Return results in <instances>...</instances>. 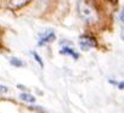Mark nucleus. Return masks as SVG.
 <instances>
[{"label": "nucleus", "mask_w": 124, "mask_h": 113, "mask_svg": "<svg viewBox=\"0 0 124 113\" xmlns=\"http://www.w3.org/2000/svg\"><path fill=\"white\" fill-rule=\"evenodd\" d=\"M77 9H78V14L82 17L83 21H85L86 23H95L97 21V14L95 11V9L85 0H79L77 4Z\"/></svg>", "instance_id": "f257e3e1"}, {"label": "nucleus", "mask_w": 124, "mask_h": 113, "mask_svg": "<svg viewBox=\"0 0 124 113\" xmlns=\"http://www.w3.org/2000/svg\"><path fill=\"white\" fill-rule=\"evenodd\" d=\"M79 45H80V49L82 50H89L90 47H93V46H95L96 45V41H95V39H93L91 37H86V35H83V37H80V39H79Z\"/></svg>", "instance_id": "f03ea898"}, {"label": "nucleus", "mask_w": 124, "mask_h": 113, "mask_svg": "<svg viewBox=\"0 0 124 113\" xmlns=\"http://www.w3.org/2000/svg\"><path fill=\"white\" fill-rule=\"evenodd\" d=\"M55 38H56V35H55L54 32H46L45 34L40 35V39H39V43L38 44L39 45H44V44L51 43V41L55 40Z\"/></svg>", "instance_id": "7ed1b4c3"}, {"label": "nucleus", "mask_w": 124, "mask_h": 113, "mask_svg": "<svg viewBox=\"0 0 124 113\" xmlns=\"http://www.w3.org/2000/svg\"><path fill=\"white\" fill-rule=\"evenodd\" d=\"M60 53H62V55H71L74 60H78L79 59V53L76 52L72 47H68V46H63V47L60 50Z\"/></svg>", "instance_id": "20e7f679"}, {"label": "nucleus", "mask_w": 124, "mask_h": 113, "mask_svg": "<svg viewBox=\"0 0 124 113\" xmlns=\"http://www.w3.org/2000/svg\"><path fill=\"white\" fill-rule=\"evenodd\" d=\"M20 98L23 100V101H26V102H31V103L35 102V97L33 95H31V94H27V92H22L20 95Z\"/></svg>", "instance_id": "39448f33"}, {"label": "nucleus", "mask_w": 124, "mask_h": 113, "mask_svg": "<svg viewBox=\"0 0 124 113\" xmlns=\"http://www.w3.org/2000/svg\"><path fill=\"white\" fill-rule=\"evenodd\" d=\"M10 63H11L12 66H15V67H23V66H24V62H23L22 60L17 59V57H11V59H10Z\"/></svg>", "instance_id": "423d86ee"}, {"label": "nucleus", "mask_w": 124, "mask_h": 113, "mask_svg": "<svg viewBox=\"0 0 124 113\" xmlns=\"http://www.w3.org/2000/svg\"><path fill=\"white\" fill-rule=\"evenodd\" d=\"M31 53H32V56L34 57V60H35V61H37V62L39 63V66H40V67L43 68V67H44V63H43V60L40 59V56H39V55H38V53H37L35 51H32Z\"/></svg>", "instance_id": "0eeeda50"}, {"label": "nucleus", "mask_w": 124, "mask_h": 113, "mask_svg": "<svg viewBox=\"0 0 124 113\" xmlns=\"http://www.w3.org/2000/svg\"><path fill=\"white\" fill-rule=\"evenodd\" d=\"M26 1H28V0H12V4L16 5V6H21V5H23Z\"/></svg>", "instance_id": "6e6552de"}, {"label": "nucleus", "mask_w": 124, "mask_h": 113, "mask_svg": "<svg viewBox=\"0 0 124 113\" xmlns=\"http://www.w3.org/2000/svg\"><path fill=\"white\" fill-rule=\"evenodd\" d=\"M119 20L124 23V8L120 10V14H119Z\"/></svg>", "instance_id": "1a4fd4ad"}, {"label": "nucleus", "mask_w": 124, "mask_h": 113, "mask_svg": "<svg viewBox=\"0 0 124 113\" xmlns=\"http://www.w3.org/2000/svg\"><path fill=\"white\" fill-rule=\"evenodd\" d=\"M9 91V89L6 88V86H4V85H0V92H8Z\"/></svg>", "instance_id": "9d476101"}, {"label": "nucleus", "mask_w": 124, "mask_h": 113, "mask_svg": "<svg viewBox=\"0 0 124 113\" xmlns=\"http://www.w3.org/2000/svg\"><path fill=\"white\" fill-rule=\"evenodd\" d=\"M120 38H122V40L124 41V26H123L122 29H120Z\"/></svg>", "instance_id": "9b49d317"}, {"label": "nucleus", "mask_w": 124, "mask_h": 113, "mask_svg": "<svg viewBox=\"0 0 124 113\" xmlns=\"http://www.w3.org/2000/svg\"><path fill=\"white\" fill-rule=\"evenodd\" d=\"M117 86H118L120 90H122V89H124V82H120V83H118V85H117Z\"/></svg>", "instance_id": "f8f14e48"}]
</instances>
